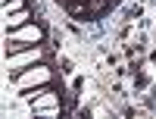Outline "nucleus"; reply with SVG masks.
<instances>
[{"mask_svg": "<svg viewBox=\"0 0 156 119\" xmlns=\"http://www.w3.org/2000/svg\"><path fill=\"white\" fill-rule=\"evenodd\" d=\"M44 60H47V50L41 44H34V47L19 50V54H9L6 57V69L9 72H22V69H28V66H34V63H44Z\"/></svg>", "mask_w": 156, "mask_h": 119, "instance_id": "3", "label": "nucleus"}, {"mask_svg": "<svg viewBox=\"0 0 156 119\" xmlns=\"http://www.w3.org/2000/svg\"><path fill=\"white\" fill-rule=\"evenodd\" d=\"M41 41H44V25H37V22H28V25H22V28H12L6 35V57L19 54L25 47H34Z\"/></svg>", "mask_w": 156, "mask_h": 119, "instance_id": "1", "label": "nucleus"}, {"mask_svg": "<svg viewBox=\"0 0 156 119\" xmlns=\"http://www.w3.org/2000/svg\"><path fill=\"white\" fill-rule=\"evenodd\" d=\"M19 9H25V0H3V16L19 13Z\"/></svg>", "mask_w": 156, "mask_h": 119, "instance_id": "5", "label": "nucleus"}, {"mask_svg": "<svg viewBox=\"0 0 156 119\" xmlns=\"http://www.w3.org/2000/svg\"><path fill=\"white\" fill-rule=\"evenodd\" d=\"M53 82V69L47 63H34L28 69L16 72V88L19 91H31V88H41V85H50Z\"/></svg>", "mask_w": 156, "mask_h": 119, "instance_id": "2", "label": "nucleus"}, {"mask_svg": "<svg viewBox=\"0 0 156 119\" xmlns=\"http://www.w3.org/2000/svg\"><path fill=\"white\" fill-rule=\"evenodd\" d=\"M28 19H31V13H28V9H19V13H9V16H3V25H6V32H12V28L28 25Z\"/></svg>", "mask_w": 156, "mask_h": 119, "instance_id": "4", "label": "nucleus"}]
</instances>
